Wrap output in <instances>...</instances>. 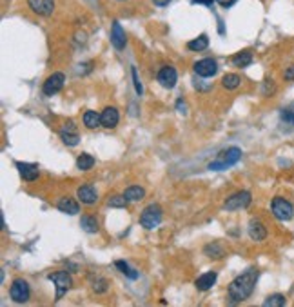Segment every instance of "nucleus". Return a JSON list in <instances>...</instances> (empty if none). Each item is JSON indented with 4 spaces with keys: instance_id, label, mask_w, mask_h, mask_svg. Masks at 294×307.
<instances>
[{
    "instance_id": "nucleus-1",
    "label": "nucleus",
    "mask_w": 294,
    "mask_h": 307,
    "mask_svg": "<svg viewBox=\"0 0 294 307\" xmlns=\"http://www.w3.org/2000/svg\"><path fill=\"white\" fill-rule=\"evenodd\" d=\"M256 282H258V269L256 267H249L240 276H236L234 280L229 284V289H227L231 303H240L249 298L254 287H256Z\"/></svg>"
},
{
    "instance_id": "nucleus-2",
    "label": "nucleus",
    "mask_w": 294,
    "mask_h": 307,
    "mask_svg": "<svg viewBox=\"0 0 294 307\" xmlns=\"http://www.w3.org/2000/svg\"><path fill=\"white\" fill-rule=\"evenodd\" d=\"M240 158H242L240 147H227V149L220 151V153L216 155V158H214L213 162H209V169H211V171H222V169H227V167L238 164Z\"/></svg>"
},
{
    "instance_id": "nucleus-3",
    "label": "nucleus",
    "mask_w": 294,
    "mask_h": 307,
    "mask_svg": "<svg viewBox=\"0 0 294 307\" xmlns=\"http://www.w3.org/2000/svg\"><path fill=\"white\" fill-rule=\"evenodd\" d=\"M162 222V208L158 203H151L142 211L140 215V226L144 229H154V227L160 226Z\"/></svg>"
},
{
    "instance_id": "nucleus-4",
    "label": "nucleus",
    "mask_w": 294,
    "mask_h": 307,
    "mask_svg": "<svg viewBox=\"0 0 294 307\" xmlns=\"http://www.w3.org/2000/svg\"><path fill=\"white\" fill-rule=\"evenodd\" d=\"M271 211L272 215L281 222H287L294 217V206L289 202V200L281 198V196H276V198H272L271 202Z\"/></svg>"
},
{
    "instance_id": "nucleus-5",
    "label": "nucleus",
    "mask_w": 294,
    "mask_h": 307,
    "mask_svg": "<svg viewBox=\"0 0 294 307\" xmlns=\"http://www.w3.org/2000/svg\"><path fill=\"white\" fill-rule=\"evenodd\" d=\"M9 296L17 303H26L27 300H29V296H31L29 284H27L26 280H22V278H17V280L11 284V287H9Z\"/></svg>"
},
{
    "instance_id": "nucleus-6",
    "label": "nucleus",
    "mask_w": 294,
    "mask_h": 307,
    "mask_svg": "<svg viewBox=\"0 0 294 307\" xmlns=\"http://www.w3.org/2000/svg\"><path fill=\"white\" fill-rule=\"evenodd\" d=\"M47 278H49V282H53L54 287H56V300L62 298L64 294L68 293V291L71 289V285H73L71 276H69V273H66V271L51 273Z\"/></svg>"
},
{
    "instance_id": "nucleus-7",
    "label": "nucleus",
    "mask_w": 294,
    "mask_h": 307,
    "mask_svg": "<svg viewBox=\"0 0 294 307\" xmlns=\"http://www.w3.org/2000/svg\"><path fill=\"white\" fill-rule=\"evenodd\" d=\"M251 193L249 191H240V193H234L231 194L229 198L225 200V209L227 211H236V209H245V208H249V203H251Z\"/></svg>"
},
{
    "instance_id": "nucleus-8",
    "label": "nucleus",
    "mask_w": 294,
    "mask_h": 307,
    "mask_svg": "<svg viewBox=\"0 0 294 307\" xmlns=\"http://www.w3.org/2000/svg\"><path fill=\"white\" fill-rule=\"evenodd\" d=\"M64 82H66V75L64 73H53L51 77H47V80L44 82L42 86V91H44L45 96H53L54 93H58L64 87Z\"/></svg>"
},
{
    "instance_id": "nucleus-9",
    "label": "nucleus",
    "mask_w": 294,
    "mask_h": 307,
    "mask_svg": "<svg viewBox=\"0 0 294 307\" xmlns=\"http://www.w3.org/2000/svg\"><path fill=\"white\" fill-rule=\"evenodd\" d=\"M156 80H158L160 86L165 87V89H172V87L177 86V80H178L177 69L171 68V66H165V68H162L158 71V75H156Z\"/></svg>"
},
{
    "instance_id": "nucleus-10",
    "label": "nucleus",
    "mask_w": 294,
    "mask_h": 307,
    "mask_svg": "<svg viewBox=\"0 0 294 307\" xmlns=\"http://www.w3.org/2000/svg\"><path fill=\"white\" fill-rule=\"evenodd\" d=\"M27 6L38 17H51L54 11V0H27Z\"/></svg>"
},
{
    "instance_id": "nucleus-11",
    "label": "nucleus",
    "mask_w": 294,
    "mask_h": 307,
    "mask_svg": "<svg viewBox=\"0 0 294 307\" xmlns=\"http://www.w3.org/2000/svg\"><path fill=\"white\" fill-rule=\"evenodd\" d=\"M216 71H218V64L214 59H202L195 64V73L198 77H204V78L214 77Z\"/></svg>"
},
{
    "instance_id": "nucleus-12",
    "label": "nucleus",
    "mask_w": 294,
    "mask_h": 307,
    "mask_svg": "<svg viewBox=\"0 0 294 307\" xmlns=\"http://www.w3.org/2000/svg\"><path fill=\"white\" fill-rule=\"evenodd\" d=\"M18 173L26 182H35L38 176H40V171H38V166L35 164H27V162H15Z\"/></svg>"
},
{
    "instance_id": "nucleus-13",
    "label": "nucleus",
    "mask_w": 294,
    "mask_h": 307,
    "mask_svg": "<svg viewBox=\"0 0 294 307\" xmlns=\"http://www.w3.org/2000/svg\"><path fill=\"white\" fill-rule=\"evenodd\" d=\"M111 44H113L118 51H122L127 44L126 31H124L122 26H120V22H116V20H114L113 26H111Z\"/></svg>"
},
{
    "instance_id": "nucleus-14",
    "label": "nucleus",
    "mask_w": 294,
    "mask_h": 307,
    "mask_svg": "<svg viewBox=\"0 0 294 307\" xmlns=\"http://www.w3.org/2000/svg\"><path fill=\"white\" fill-rule=\"evenodd\" d=\"M77 196L82 203H86V206H93L96 203L98 200V194H96V189L93 185H80L77 189Z\"/></svg>"
},
{
    "instance_id": "nucleus-15",
    "label": "nucleus",
    "mask_w": 294,
    "mask_h": 307,
    "mask_svg": "<svg viewBox=\"0 0 294 307\" xmlns=\"http://www.w3.org/2000/svg\"><path fill=\"white\" fill-rule=\"evenodd\" d=\"M118 120H120V115H118V109L109 106L102 111V126L105 129H114L118 126Z\"/></svg>"
},
{
    "instance_id": "nucleus-16",
    "label": "nucleus",
    "mask_w": 294,
    "mask_h": 307,
    "mask_svg": "<svg viewBox=\"0 0 294 307\" xmlns=\"http://www.w3.org/2000/svg\"><path fill=\"white\" fill-rule=\"evenodd\" d=\"M247 231H249V236L254 242H262V240L267 238V229H265V226L260 220H251Z\"/></svg>"
},
{
    "instance_id": "nucleus-17",
    "label": "nucleus",
    "mask_w": 294,
    "mask_h": 307,
    "mask_svg": "<svg viewBox=\"0 0 294 307\" xmlns=\"http://www.w3.org/2000/svg\"><path fill=\"white\" fill-rule=\"evenodd\" d=\"M56 208H58V211L66 213V215H78V211H80L78 202L73 200L71 196H62L58 200V203H56Z\"/></svg>"
},
{
    "instance_id": "nucleus-18",
    "label": "nucleus",
    "mask_w": 294,
    "mask_h": 307,
    "mask_svg": "<svg viewBox=\"0 0 294 307\" xmlns=\"http://www.w3.org/2000/svg\"><path fill=\"white\" fill-rule=\"evenodd\" d=\"M214 284H216V273L209 271V273H205V275L198 276V278H196V284L195 285L198 287L200 291H209Z\"/></svg>"
},
{
    "instance_id": "nucleus-19",
    "label": "nucleus",
    "mask_w": 294,
    "mask_h": 307,
    "mask_svg": "<svg viewBox=\"0 0 294 307\" xmlns=\"http://www.w3.org/2000/svg\"><path fill=\"white\" fill-rule=\"evenodd\" d=\"M204 254L207 258H213V260H220V258L225 257V249L220 242H213V244H207L204 247Z\"/></svg>"
},
{
    "instance_id": "nucleus-20",
    "label": "nucleus",
    "mask_w": 294,
    "mask_h": 307,
    "mask_svg": "<svg viewBox=\"0 0 294 307\" xmlns=\"http://www.w3.org/2000/svg\"><path fill=\"white\" fill-rule=\"evenodd\" d=\"M231 62L236 68H247L253 64V53L251 51H238L236 55H232Z\"/></svg>"
},
{
    "instance_id": "nucleus-21",
    "label": "nucleus",
    "mask_w": 294,
    "mask_h": 307,
    "mask_svg": "<svg viewBox=\"0 0 294 307\" xmlns=\"http://www.w3.org/2000/svg\"><path fill=\"white\" fill-rule=\"evenodd\" d=\"M80 227L86 233H89V235H95V233H98V220H96V217H93V215H84V217L80 218Z\"/></svg>"
},
{
    "instance_id": "nucleus-22",
    "label": "nucleus",
    "mask_w": 294,
    "mask_h": 307,
    "mask_svg": "<svg viewBox=\"0 0 294 307\" xmlns=\"http://www.w3.org/2000/svg\"><path fill=\"white\" fill-rule=\"evenodd\" d=\"M84 126L87 129H96L98 126H102V115H98L96 111H86L84 113Z\"/></svg>"
},
{
    "instance_id": "nucleus-23",
    "label": "nucleus",
    "mask_w": 294,
    "mask_h": 307,
    "mask_svg": "<svg viewBox=\"0 0 294 307\" xmlns=\"http://www.w3.org/2000/svg\"><path fill=\"white\" fill-rule=\"evenodd\" d=\"M209 45V36L207 35H200L196 36L195 40L187 42V49L189 51H205Z\"/></svg>"
},
{
    "instance_id": "nucleus-24",
    "label": "nucleus",
    "mask_w": 294,
    "mask_h": 307,
    "mask_svg": "<svg viewBox=\"0 0 294 307\" xmlns=\"http://www.w3.org/2000/svg\"><path fill=\"white\" fill-rule=\"evenodd\" d=\"M124 194H126V198L129 200V202H140L145 196V189L140 187V185H131V187H127Z\"/></svg>"
},
{
    "instance_id": "nucleus-25",
    "label": "nucleus",
    "mask_w": 294,
    "mask_h": 307,
    "mask_svg": "<svg viewBox=\"0 0 294 307\" xmlns=\"http://www.w3.org/2000/svg\"><path fill=\"white\" fill-rule=\"evenodd\" d=\"M114 267H116L122 275H126L127 278H131V280H136V278H138V271H135V269H133L127 262H124V260H116V262H114Z\"/></svg>"
},
{
    "instance_id": "nucleus-26",
    "label": "nucleus",
    "mask_w": 294,
    "mask_h": 307,
    "mask_svg": "<svg viewBox=\"0 0 294 307\" xmlns=\"http://www.w3.org/2000/svg\"><path fill=\"white\" fill-rule=\"evenodd\" d=\"M93 166H95V158L91 157V155L82 153L80 157L77 158V167L80 169V171H89Z\"/></svg>"
},
{
    "instance_id": "nucleus-27",
    "label": "nucleus",
    "mask_w": 294,
    "mask_h": 307,
    "mask_svg": "<svg viewBox=\"0 0 294 307\" xmlns=\"http://www.w3.org/2000/svg\"><path fill=\"white\" fill-rule=\"evenodd\" d=\"M242 78L236 75V73H227L225 77L222 78V84L225 89H236V87L240 86Z\"/></svg>"
},
{
    "instance_id": "nucleus-28",
    "label": "nucleus",
    "mask_w": 294,
    "mask_h": 307,
    "mask_svg": "<svg viewBox=\"0 0 294 307\" xmlns=\"http://www.w3.org/2000/svg\"><path fill=\"white\" fill-rule=\"evenodd\" d=\"M91 287H93V291L95 293H105V291L109 289V284H107V280L105 278H102V276H96V278H93L91 280Z\"/></svg>"
},
{
    "instance_id": "nucleus-29",
    "label": "nucleus",
    "mask_w": 294,
    "mask_h": 307,
    "mask_svg": "<svg viewBox=\"0 0 294 307\" xmlns=\"http://www.w3.org/2000/svg\"><path fill=\"white\" fill-rule=\"evenodd\" d=\"M127 203H129V200L126 198V194H113L111 198L107 200V206H111V208H127Z\"/></svg>"
},
{
    "instance_id": "nucleus-30",
    "label": "nucleus",
    "mask_w": 294,
    "mask_h": 307,
    "mask_svg": "<svg viewBox=\"0 0 294 307\" xmlns=\"http://www.w3.org/2000/svg\"><path fill=\"white\" fill-rule=\"evenodd\" d=\"M285 302H287V300H285V296H283V294H271V296L263 302V305H265V307H283V305H285Z\"/></svg>"
},
{
    "instance_id": "nucleus-31",
    "label": "nucleus",
    "mask_w": 294,
    "mask_h": 307,
    "mask_svg": "<svg viewBox=\"0 0 294 307\" xmlns=\"http://www.w3.org/2000/svg\"><path fill=\"white\" fill-rule=\"evenodd\" d=\"M60 138H62L64 144L69 145V147H75V145H78V142H80L78 133H60Z\"/></svg>"
},
{
    "instance_id": "nucleus-32",
    "label": "nucleus",
    "mask_w": 294,
    "mask_h": 307,
    "mask_svg": "<svg viewBox=\"0 0 294 307\" xmlns=\"http://www.w3.org/2000/svg\"><path fill=\"white\" fill-rule=\"evenodd\" d=\"M274 91H276L274 82H272L271 78H265V80H263V84H262V95L271 96V95H274Z\"/></svg>"
},
{
    "instance_id": "nucleus-33",
    "label": "nucleus",
    "mask_w": 294,
    "mask_h": 307,
    "mask_svg": "<svg viewBox=\"0 0 294 307\" xmlns=\"http://www.w3.org/2000/svg\"><path fill=\"white\" fill-rule=\"evenodd\" d=\"M131 73H133V84H135V89H136V95H142L144 93V87L140 84V78H138V73H136L135 68H131Z\"/></svg>"
},
{
    "instance_id": "nucleus-34",
    "label": "nucleus",
    "mask_w": 294,
    "mask_h": 307,
    "mask_svg": "<svg viewBox=\"0 0 294 307\" xmlns=\"http://www.w3.org/2000/svg\"><path fill=\"white\" fill-rule=\"evenodd\" d=\"M60 133H78V129H77V126H75L73 120H68V122H64Z\"/></svg>"
},
{
    "instance_id": "nucleus-35",
    "label": "nucleus",
    "mask_w": 294,
    "mask_h": 307,
    "mask_svg": "<svg viewBox=\"0 0 294 307\" xmlns=\"http://www.w3.org/2000/svg\"><path fill=\"white\" fill-rule=\"evenodd\" d=\"M281 120L287 124H292L294 126V111H289V109H283L281 111Z\"/></svg>"
},
{
    "instance_id": "nucleus-36",
    "label": "nucleus",
    "mask_w": 294,
    "mask_h": 307,
    "mask_svg": "<svg viewBox=\"0 0 294 307\" xmlns=\"http://www.w3.org/2000/svg\"><path fill=\"white\" fill-rule=\"evenodd\" d=\"M177 109H178V111H180V113H184V115L187 113V106H186V102H184V100H182V98H178V100H177Z\"/></svg>"
},
{
    "instance_id": "nucleus-37",
    "label": "nucleus",
    "mask_w": 294,
    "mask_h": 307,
    "mask_svg": "<svg viewBox=\"0 0 294 307\" xmlns=\"http://www.w3.org/2000/svg\"><path fill=\"white\" fill-rule=\"evenodd\" d=\"M283 77H285V80H294V66H289V68L285 69Z\"/></svg>"
},
{
    "instance_id": "nucleus-38",
    "label": "nucleus",
    "mask_w": 294,
    "mask_h": 307,
    "mask_svg": "<svg viewBox=\"0 0 294 307\" xmlns=\"http://www.w3.org/2000/svg\"><path fill=\"white\" fill-rule=\"evenodd\" d=\"M214 2H218L220 6H223V8H229V6H232L236 2V0H214Z\"/></svg>"
},
{
    "instance_id": "nucleus-39",
    "label": "nucleus",
    "mask_w": 294,
    "mask_h": 307,
    "mask_svg": "<svg viewBox=\"0 0 294 307\" xmlns=\"http://www.w3.org/2000/svg\"><path fill=\"white\" fill-rule=\"evenodd\" d=\"M154 6H158V8H165V6H169V2L171 0H153Z\"/></svg>"
},
{
    "instance_id": "nucleus-40",
    "label": "nucleus",
    "mask_w": 294,
    "mask_h": 307,
    "mask_svg": "<svg viewBox=\"0 0 294 307\" xmlns=\"http://www.w3.org/2000/svg\"><path fill=\"white\" fill-rule=\"evenodd\" d=\"M193 2H200V4H205V6L213 4V0H193Z\"/></svg>"
},
{
    "instance_id": "nucleus-41",
    "label": "nucleus",
    "mask_w": 294,
    "mask_h": 307,
    "mask_svg": "<svg viewBox=\"0 0 294 307\" xmlns=\"http://www.w3.org/2000/svg\"><path fill=\"white\" fill-rule=\"evenodd\" d=\"M120 2H122V0H120Z\"/></svg>"
}]
</instances>
